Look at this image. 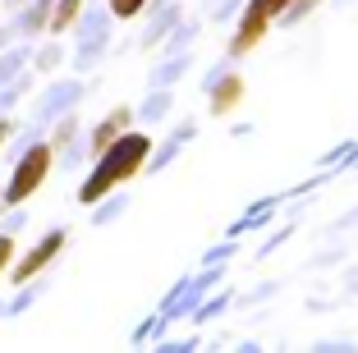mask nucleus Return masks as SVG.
<instances>
[{"mask_svg":"<svg viewBox=\"0 0 358 353\" xmlns=\"http://www.w3.org/2000/svg\"><path fill=\"white\" fill-rule=\"evenodd\" d=\"M148 152H152V138L148 134H120L115 143L106 147V152H96L101 161H96V170H92V179L83 184V193L78 198L83 202H96V198H106L115 184H124V179H134L138 170H143V161H148Z\"/></svg>","mask_w":358,"mask_h":353,"instance_id":"1","label":"nucleus"},{"mask_svg":"<svg viewBox=\"0 0 358 353\" xmlns=\"http://www.w3.org/2000/svg\"><path fill=\"white\" fill-rule=\"evenodd\" d=\"M289 5H294V0H253V5L243 10V23H239V32H234L230 51H234V55L253 51V46L266 37V28L275 23V14H289Z\"/></svg>","mask_w":358,"mask_h":353,"instance_id":"2","label":"nucleus"},{"mask_svg":"<svg viewBox=\"0 0 358 353\" xmlns=\"http://www.w3.org/2000/svg\"><path fill=\"white\" fill-rule=\"evenodd\" d=\"M46 170H51V147L46 143H37V147H28V156L19 161V170H14V179H10V188H5V202H28L37 188L46 184Z\"/></svg>","mask_w":358,"mask_h":353,"instance_id":"3","label":"nucleus"},{"mask_svg":"<svg viewBox=\"0 0 358 353\" xmlns=\"http://www.w3.org/2000/svg\"><path fill=\"white\" fill-rule=\"evenodd\" d=\"M60 248H64V234H60V229H55V234H46V239L37 243V248H32L28 257L19 261V266H14V284H28V280H32V275H37L42 266H51V257H55Z\"/></svg>","mask_w":358,"mask_h":353,"instance_id":"4","label":"nucleus"},{"mask_svg":"<svg viewBox=\"0 0 358 353\" xmlns=\"http://www.w3.org/2000/svg\"><path fill=\"white\" fill-rule=\"evenodd\" d=\"M239 96H243V78H239V73L221 78V83H216V92H211V115H230L234 106H239Z\"/></svg>","mask_w":358,"mask_h":353,"instance_id":"5","label":"nucleus"},{"mask_svg":"<svg viewBox=\"0 0 358 353\" xmlns=\"http://www.w3.org/2000/svg\"><path fill=\"white\" fill-rule=\"evenodd\" d=\"M124 129H129V106H120V110H110V120H106V124L92 134V147H96V152H106V147L115 143Z\"/></svg>","mask_w":358,"mask_h":353,"instance_id":"6","label":"nucleus"},{"mask_svg":"<svg viewBox=\"0 0 358 353\" xmlns=\"http://www.w3.org/2000/svg\"><path fill=\"white\" fill-rule=\"evenodd\" d=\"M78 10H83V0H60L51 14V32H64V28H74L78 23Z\"/></svg>","mask_w":358,"mask_h":353,"instance_id":"7","label":"nucleus"},{"mask_svg":"<svg viewBox=\"0 0 358 353\" xmlns=\"http://www.w3.org/2000/svg\"><path fill=\"white\" fill-rule=\"evenodd\" d=\"M148 0H110V10H115V19H134L138 10H143Z\"/></svg>","mask_w":358,"mask_h":353,"instance_id":"8","label":"nucleus"},{"mask_svg":"<svg viewBox=\"0 0 358 353\" xmlns=\"http://www.w3.org/2000/svg\"><path fill=\"white\" fill-rule=\"evenodd\" d=\"M10 257H14V239H0V271L10 266Z\"/></svg>","mask_w":358,"mask_h":353,"instance_id":"9","label":"nucleus"},{"mask_svg":"<svg viewBox=\"0 0 358 353\" xmlns=\"http://www.w3.org/2000/svg\"><path fill=\"white\" fill-rule=\"evenodd\" d=\"M5 138H10V124H0V143H5Z\"/></svg>","mask_w":358,"mask_h":353,"instance_id":"10","label":"nucleus"}]
</instances>
